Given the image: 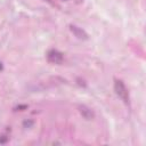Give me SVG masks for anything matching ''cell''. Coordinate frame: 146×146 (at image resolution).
<instances>
[{
  "mask_svg": "<svg viewBox=\"0 0 146 146\" xmlns=\"http://www.w3.org/2000/svg\"><path fill=\"white\" fill-rule=\"evenodd\" d=\"M114 91L121 100H123L125 104L129 103V92L122 80H119V79L114 80Z\"/></svg>",
  "mask_w": 146,
  "mask_h": 146,
  "instance_id": "obj_1",
  "label": "cell"
},
{
  "mask_svg": "<svg viewBox=\"0 0 146 146\" xmlns=\"http://www.w3.org/2000/svg\"><path fill=\"white\" fill-rule=\"evenodd\" d=\"M47 60L51 64H56V65H60L64 60V56L60 51H58L57 49H50L47 51Z\"/></svg>",
  "mask_w": 146,
  "mask_h": 146,
  "instance_id": "obj_2",
  "label": "cell"
},
{
  "mask_svg": "<svg viewBox=\"0 0 146 146\" xmlns=\"http://www.w3.org/2000/svg\"><path fill=\"white\" fill-rule=\"evenodd\" d=\"M70 31L74 34V36H76L80 40H87L88 39V33L82 27H80L75 24H70Z\"/></svg>",
  "mask_w": 146,
  "mask_h": 146,
  "instance_id": "obj_3",
  "label": "cell"
},
{
  "mask_svg": "<svg viewBox=\"0 0 146 146\" xmlns=\"http://www.w3.org/2000/svg\"><path fill=\"white\" fill-rule=\"evenodd\" d=\"M78 111L82 115V117L86 119V120H92V119H95V112L89 106H87V105H83V104L82 105H79L78 106Z\"/></svg>",
  "mask_w": 146,
  "mask_h": 146,
  "instance_id": "obj_4",
  "label": "cell"
},
{
  "mask_svg": "<svg viewBox=\"0 0 146 146\" xmlns=\"http://www.w3.org/2000/svg\"><path fill=\"white\" fill-rule=\"evenodd\" d=\"M46 1H49V0H46Z\"/></svg>",
  "mask_w": 146,
  "mask_h": 146,
  "instance_id": "obj_5",
  "label": "cell"
},
{
  "mask_svg": "<svg viewBox=\"0 0 146 146\" xmlns=\"http://www.w3.org/2000/svg\"><path fill=\"white\" fill-rule=\"evenodd\" d=\"M64 1H67V0H64Z\"/></svg>",
  "mask_w": 146,
  "mask_h": 146,
  "instance_id": "obj_6",
  "label": "cell"
}]
</instances>
